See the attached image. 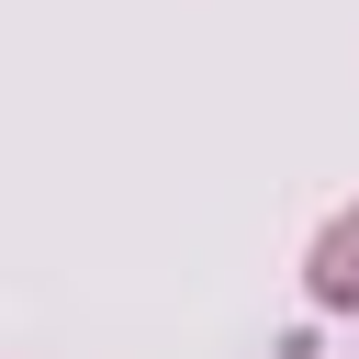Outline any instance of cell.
Listing matches in <instances>:
<instances>
[{
	"instance_id": "obj_1",
	"label": "cell",
	"mask_w": 359,
	"mask_h": 359,
	"mask_svg": "<svg viewBox=\"0 0 359 359\" xmlns=\"http://www.w3.org/2000/svg\"><path fill=\"white\" fill-rule=\"evenodd\" d=\"M303 292H314L325 314H348V325H359V202H348V213H325V236L303 247Z\"/></svg>"
}]
</instances>
